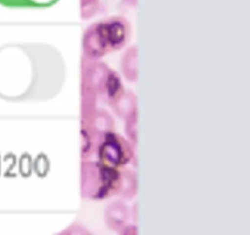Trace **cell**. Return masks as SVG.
Segmentation results:
<instances>
[{
    "label": "cell",
    "mask_w": 250,
    "mask_h": 235,
    "mask_svg": "<svg viewBox=\"0 0 250 235\" xmlns=\"http://www.w3.org/2000/svg\"><path fill=\"white\" fill-rule=\"evenodd\" d=\"M104 156L110 163L114 164H122L125 163V159L122 157V154H125V151L121 148L120 143L117 142V140L115 139V136H109L107 137L106 142H105L104 146Z\"/></svg>",
    "instance_id": "obj_1"
}]
</instances>
